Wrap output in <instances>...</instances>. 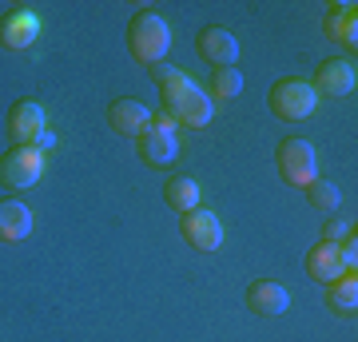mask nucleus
Wrapping results in <instances>:
<instances>
[{"label": "nucleus", "instance_id": "f257e3e1", "mask_svg": "<svg viewBox=\"0 0 358 342\" xmlns=\"http://www.w3.org/2000/svg\"><path fill=\"white\" fill-rule=\"evenodd\" d=\"M128 52L148 68L164 64V56L171 52V24L155 8H140L128 20Z\"/></svg>", "mask_w": 358, "mask_h": 342}, {"label": "nucleus", "instance_id": "f03ea898", "mask_svg": "<svg viewBox=\"0 0 358 342\" xmlns=\"http://www.w3.org/2000/svg\"><path fill=\"white\" fill-rule=\"evenodd\" d=\"M267 104H271V112L279 115V120L299 124V120H307V115L319 108V92H315V84H310V80L287 76V80H279V84L271 88Z\"/></svg>", "mask_w": 358, "mask_h": 342}, {"label": "nucleus", "instance_id": "7ed1b4c3", "mask_svg": "<svg viewBox=\"0 0 358 342\" xmlns=\"http://www.w3.org/2000/svg\"><path fill=\"white\" fill-rule=\"evenodd\" d=\"M275 167L291 187H307L310 179H319V155L307 140H282L275 148Z\"/></svg>", "mask_w": 358, "mask_h": 342}, {"label": "nucleus", "instance_id": "20e7f679", "mask_svg": "<svg viewBox=\"0 0 358 342\" xmlns=\"http://www.w3.org/2000/svg\"><path fill=\"white\" fill-rule=\"evenodd\" d=\"M40 176H44V152H36V148L13 143L8 152L0 155V183L4 187L28 191L32 183H40Z\"/></svg>", "mask_w": 358, "mask_h": 342}, {"label": "nucleus", "instance_id": "39448f33", "mask_svg": "<svg viewBox=\"0 0 358 342\" xmlns=\"http://www.w3.org/2000/svg\"><path fill=\"white\" fill-rule=\"evenodd\" d=\"M179 235L192 243L195 251H219L223 247V223L207 207H195L187 215H179Z\"/></svg>", "mask_w": 358, "mask_h": 342}, {"label": "nucleus", "instance_id": "423d86ee", "mask_svg": "<svg viewBox=\"0 0 358 342\" xmlns=\"http://www.w3.org/2000/svg\"><path fill=\"white\" fill-rule=\"evenodd\" d=\"M108 124H112L115 136L136 140V136H143L148 124H152V108L143 100H136V96H120V100L108 104Z\"/></svg>", "mask_w": 358, "mask_h": 342}, {"label": "nucleus", "instance_id": "0eeeda50", "mask_svg": "<svg viewBox=\"0 0 358 342\" xmlns=\"http://www.w3.org/2000/svg\"><path fill=\"white\" fill-rule=\"evenodd\" d=\"M195 52H199V60H207L211 68H235V60H239V40L231 36L227 28L207 24V28H199V36H195Z\"/></svg>", "mask_w": 358, "mask_h": 342}, {"label": "nucleus", "instance_id": "6e6552de", "mask_svg": "<svg viewBox=\"0 0 358 342\" xmlns=\"http://www.w3.org/2000/svg\"><path fill=\"white\" fill-rule=\"evenodd\" d=\"M4 127H8V140L13 143L32 148V140L48 127V115H44V108H40L36 100H16L13 108H8V124Z\"/></svg>", "mask_w": 358, "mask_h": 342}, {"label": "nucleus", "instance_id": "1a4fd4ad", "mask_svg": "<svg viewBox=\"0 0 358 342\" xmlns=\"http://www.w3.org/2000/svg\"><path fill=\"white\" fill-rule=\"evenodd\" d=\"M40 16L32 13V8H13V13H4V20H0V44L8 52H24L36 44L40 36Z\"/></svg>", "mask_w": 358, "mask_h": 342}, {"label": "nucleus", "instance_id": "9d476101", "mask_svg": "<svg viewBox=\"0 0 358 342\" xmlns=\"http://www.w3.org/2000/svg\"><path fill=\"white\" fill-rule=\"evenodd\" d=\"M322 36L334 40V44H343L346 52L358 48V8L350 0H338V4L327 8V16H322Z\"/></svg>", "mask_w": 358, "mask_h": 342}, {"label": "nucleus", "instance_id": "9b49d317", "mask_svg": "<svg viewBox=\"0 0 358 342\" xmlns=\"http://www.w3.org/2000/svg\"><path fill=\"white\" fill-rule=\"evenodd\" d=\"M167 115L176 120V124H187V127H207L211 124V115H215V104H211V96H207L203 88H187L183 96H179L171 108H167Z\"/></svg>", "mask_w": 358, "mask_h": 342}, {"label": "nucleus", "instance_id": "f8f14e48", "mask_svg": "<svg viewBox=\"0 0 358 342\" xmlns=\"http://www.w3.org/2000/svg\"><path fill=\"white\" fill-rule=\"evenodd\" d=\"M247 306L263 318H275V315H287V311H291V294H287V287L275 283V279H255L247 287Z\"/></svg>", "mask_w": 358, "mask_h": 342}, {"label": "nucleus", "instance_id": "ddd939ff", "mask_svg": "<svg viewBox=\"0 0 358 342\" xmlns=\"http://www.w3.org/2000/svg\"><path fill=\"white\" fill-rule=\"evenodd\" d=\"M136 148H140V159L148 167H167V164H176V155H179L176 131H159L152 124H148L143 136H136Z\"/></svg>", "mask_w": 358, "mask_h": 342}, {"label": "nucleus", "instance_id": "4468645a", "mask_svg": "<svg viewBox=\"0 0 358 342\" xmlns=\"http://www.w3.org/2000/svg\"><path fill=\"white\" fill-rule=\"evenodd\" d=\"M358 84V72L355 64L334 56V60H322L319 64V76H315V92H327V96H350Z\"/></svg>", "mask_w": 358, "mask_h": 342}, {"label": "nucleus", "instance_id": "2eb2a0df", "mask_svg": "<svg viewBox=\"0 0 358 342\" xmlns=\"http://www.w3.org/2000/svg\"><path fill=\"white\" fill-rule=\"evenodd\" d=\"M343 271H346V263H343V247H338V243H315L307 251V275L315 283L327 287V283L338 279Z\"/></svg>", "mask_w": 358, "mask_h": 342}, {"label": "nucleus", "instance_id": "dca6fc26", "mask_svg": "<svg viewBox=\"0 0 358 342\" xmlns=\"http://www.w3.org/2000/svg\"><path fill=\"white\" fill-rule=\"evenodd\" d=\"M32 235V207L20 199H0V239L20 243Z\"/></svg>", "mask_w": 358, "mask_h": 342}, {"label": "nucleus", "instance_id": "f3484780", "mask_svg": "<svg viewBox=\"0 0 358 342\" xmlns=\"http://www.w3.org/2000/svg\"><path fill=\"white\" fill-rule=\"evenodd\" d=\"M152 80H155V88H159V96H164V112L167 108H171V104L179 100V96H183V92L192 88L195 80L187 76V72H183V68H176V64H155L152 68Z\"/></svg>", "mask_w": 358, "mask_h": 342}, {"label": "nucleus", "instance_id": "a211bd4d", "mask_svg": "<svg viewBox=\"0 0 358 342\" xmlns=\"http://www.w3.org/2000/svg\"><path fill=\"white\" fill-rule=\"evenodd\" d=\"M327 306L338 311V315H355V306H358V275L355 271H343L338 279L327 283Z\"/></svg>", "mask_w": 358, "mask_h": 342}, {"label": "nucleus", "instance_id": "6ab92c4d", "mask_svg": "<svg viewBox=\"0 0 358 342\" xmlns=\"http://www.w3.org/2000/svg\"><path fill=\"white\" fill-rule=\"evenodd\" d=\"M164 199L171 211H179V215H187V211H195L199 207V183H195L192 176H176L164 183Z\"/></svg>", "mask_w": 358, "mask_h": 342}, {"label": "nucleus", "instance_id": "aec40b11", "mask_svg": "<svg viewBox=\"0 0 358 342\" xmlns=\"http://www.w3.org/2000/svg\"><path fill=\"white\" fill-rule=\"evenodd\" d=\"M307 199H310V207L315 211H338V203H343V191H338V183H331V179H310L307 187Z\"/></svg>", "mask_w": 358, "mask_h": 342}, {"label": "nucleus", "instance_id": "412c9836", "mask_svg": "<svg viewBox=\"0 0 358 342\" xmlns=\"http://www.w3.org/2000/svg\"><path fill=\"white\" fill-rule=\"evenodd\" d=\"M211 92H215V100H235L243 92V72L239 68H215L211 72Z\"/></svg>", "mask_w": 358, "mask_h": 342}, {"label": "nucleus", "instance_id": "4be33fe9", "mask_svg": "<svg viewBox=\"0 0 358 342\" xmlns=\"http://www.w3.org/2000/svg\"><path fill=\"white\" fill-rule=\"evenodd\" d=\"M355 235V227L346 219H327V231H322V243H346Z\"/></svg>", "mask_w": 358, "mask_h": 342}, {"label": "nucleus", "instance_id": "5701e85b", "mask_svg": "<svg viewBox=\"0 0 358 342\" xmlns=\"http://www.w3.org/2000/svg\"><path fill=\"white\" fill-rule=\"evenodd\" d=\"M32 148H36V152H52V148H56V136H52V127H44V131H40L36 140H32Z\"/></svg>", "mask_w": 358, "mask_h": 342}, {"label": "nucleus", "instance_id": "b1692460", "mask_svg": "<svg viewBox=\"0 0 358 342\" xmlns=\"http://www.w3.org/2000/svg\"><path fill=\"white\" fill-rule=\"evenodd\" d=\"M152 127H159V131H176V120L167 112H159V115H152Z\"/></svg>", "mask_w": 358, "mask_h": 342}]
</instances>
